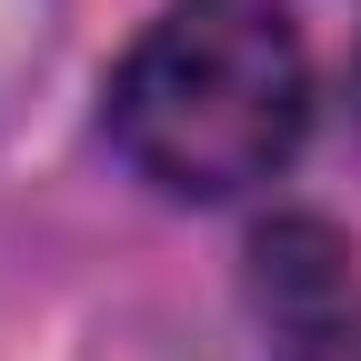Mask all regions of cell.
Segmentation results:
<instances>
[{"label":"cell","mask_w":361,"mask_h":361,"mask_svg":"<svg viewBox=\"0 0 361 361\" xmlns=\"http://www.w3.org/2000/svg\"><path fill=\"white\" fill-rule=\"evenodd\" d=\"M281 361H361V301L341 311V322H322V331H291Z\"/></svg>","instance_id":"3957f363"},{"label":"cell","mask_w":361,"mask_h":361,"mask_svg":"<svg viewBox=\"0 0 361 361\" xmlns=\"http://www.w3.org/2000/svg\"><path fill=\"white\" fill-rule=\"evenodd\" d=\"M251 291H261V311L281 322V341L291 331H322V322H341L351 311V251H341V231L331 221H271V231L251 241Z\"/></svg>","instance_id":"7a4b0ae2"},{"label":"cell","mask_w":361,"mask_h":361,"mask_svg":"<svg viewBox=\"0 0 361 361\" xmlns=\"http://www.w3.org/2000/svg\"><path fill=\"white\" fill-rule=\"evenodd\" d=\"M311 130V51L281 0H171L111 71V151L171 201H241Z\"/></svg>","instance_id":"6da1fadb"}]
</instances>
